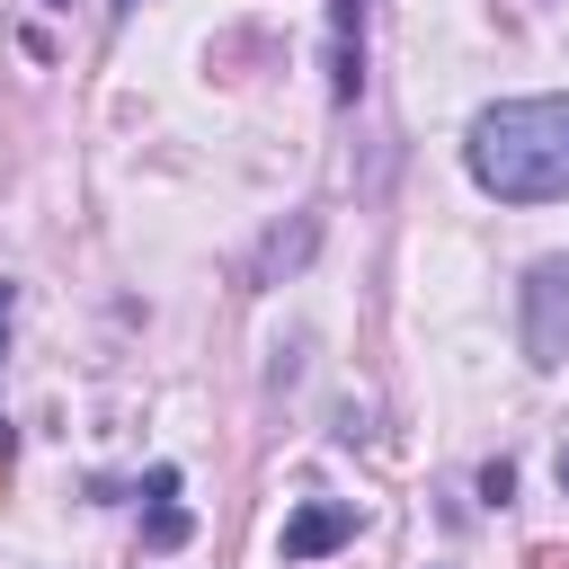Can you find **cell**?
<instances>
[{"instance_id": "obj_1", "label": "cell", "mask_w": 569, "mask_h": 569, "mask_svg": "<svg viewBox=\"0 0 569 569\" xmlns=\"http://www.w3.org/2000/svg\"><path fill=\"white\" fill-rule=\"evenodd\" d=\"M462 169L498 204H560L569 196V98H498L462 133Z\"/></svg>"}, {"instance_id": "obj_2", "label": "cell", "mask_w": 569, "mask_h": 569, "mask_svg": "<svg viewBox=\"0 0 569 569\" xmlns=\"http://www.w3.org/2000/svg\"><path fill=\"white\" fill-rule=\"evenodd\" d=\"M525 347H533V365L569 356V258H542L525 276Z\"/></svg>"}, {"instance_id": "obj_3", "label": "cell", "mask_w": 569, "mask_h": 569, "mask_svg": "<svg viewBox=\"0 0 569 569\" xmlns=\"http://www.w3.org/2000/svg\"><path fill=\"white\" fill-rule=\"evenodd\" d=\"M338 542H356V507H347V498H302V507L284 516V533H276V560L302 569V560H320V551H338Z\"/></svg>"}, {"instance_id": "obj_4", "label": "cell", "mask_w": 569, "mask_h": 569, "mask_svg": "<svg viewBox=\"0 0 569 569\" xmlns=\"http://www.w3.org/2000/svg\"><path fill=\"white\" fill-rule=\"evenodd\" d=\"M329 98H365V0H329Z\"/></svg>"}, {"instance_id": "obj_5", "label": "cell", "mask_w": 569, "mask_h": 569, "mask_svg": "<svg viewBox=\"0 0 569 569\" xmlns=\"http://www.w3.org/2000/svg\"><path fill=\"white\" fill-rule=\"evenodd\" d=\"M196 525H187V507H178V462H160L151 480H142V551H178Z\"/></svg>"}, {"instance_id": "obj_6", "label": "cell", "mask_w": 569, "mask_h": 569, "mask_svg": "<svg viewBox=\"0 0 569 569\" xmlns=\"http://www.w3.org/2000/svg\"><path fill=\"white\" fill-rule=\"evenodd\" d=\"M480 498H489V507H507V498H516V462H507V453L480 471Z\"/></svg>"}, {"instance_id": "obj_7", "label": "cell", "mask_w": 569, "mask_h": 569, "mask_svg": "<svg viewBox=\"0 0 569 569\" xmlns=\"http://www.w3.org/2000/svg\"><path fill=\"white\" fill-rule=\"evenodd\" d=\"M551 480H560V489H569V445H560V453H551Z\"/></svg>"}, {"instance_id": "obj_8", "label": "cell", "mask_w": 569, "mask_h": 569, "mask_svg": "<svg viewBox=\"0 0 569 569\" xmlns=\"http://www.w3.org/2000/svg\"><path fill=\"white\" fill-rule=\"evenodd\" d=\"M9 302H18V293H9V284H0V329H9Z\"/></svg>"}, {"instance_id": "obj_9", "label": "cell", "mask_w": 569, "mask_h": 569, "mask_svg": "<svg viewBox=\"0 0 569 569\" xmlns=\"http://www.w3.org/2000/svg\"><path fill=\"white\" fill-rule=\"evenodd\" d=\"M44 9H71V0H44Z\"/></svg>"}, {"instance_id": "obj_10", "label": "cell", "mask_w": 569, "mask_h": 569, "mask_svg": "<svg viewBox=\"0 0 569 569\" xmlns=\"http://www.w3.org/2000/svg\"><path fill=\"white\" fill-rule=\"evenodd\" d=\"M116 9H133V0H116Z\"/></svg>"}]
</instances>
